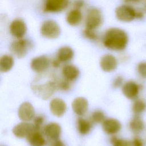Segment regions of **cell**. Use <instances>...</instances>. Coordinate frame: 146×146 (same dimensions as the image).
I'll return each mask as SVG.
<instances>
[{
    "mask_svg": "<svg viewBox=\"0 0 146 146\" xmlns=\"http://www.w3.org/2000/svg\"><path fill=\"white\" fill-rule=\"evenodd\" d=\"M69 0H44L43 9L46 12L58 13L66 9Z\"/></svg>",
    "mask_w": 146,
    "mask_h": 146,
    "instance_id": "cell-7",
    "label": "cell"
},
{
    "mask_svg": "<svg viewBox=\"0 0 146 146\" xmlns=\"http://www.w3.org/2000/svg\"><path fill=\"white\" fill-rule=\"evenodd\" d=\"M72 108L76 114L82 116L87 111L88 101L83 97H78L73 100Z\"/></svg>",
    "mask_w": 146,
    "mask_h": 146,
    "instance_id": "cell-16",
    "label": "cell"
},
{
    "mask_svg": "<svg viewBox=\"0 0 146 146\" xmlns=\"http://www.w3.org/2000/svg\"><path fill=\"white\" fill-rule=\"evenodd\" d=\"M102 22V16L99 10L94 8L88 10L86 21L87 29L95 30L100 25Z\"/></svg>",
    "mask_w": 146,
    "mask_h": 146,
    "instance_id": "cell-6",
    "label": "cell"
},
{
    "mask_svg": "<svg viewBox=\"0 0 146 146\" xmlns=\"http://www.w3.org/2000/svg\"><path fill=\"white\" fill-rule=\"evenodd\" d=\"M43 117L41 116H38L35 117L34 120V125L35 126L36 130H38L39 128V127L43 122Z\"/></svg>",
    "mask_w": 146,
    "mask_h": 146,
    "instance_id": "cell-32",
    "label": "cell"
},
{
    "mask_svg": "<svg viewBox=\"0 0 146 146\" xmlns=\"http://www.w3.org/2000/svg\"><path fill=\"white\" fill-rule=\"evenodd\" d=\"M145 10H146V0L145 1Z\"/></svg>",
    "mask_w": 146,
    "mask_h": 146,
    "instance_id": "cell-38",
    "label": "cell"
},
{
    "mask_svg": "<svg viewBox=\"0 0 146 146\" xmlns=\"http://www.w3.org/2000/svg\"><path fill=\"white\" fill-rule=\"evenodd\" d=\"M18 115L19 118L23 121H28L34 117L35 110L31 104L29 102H24L19 107Z\"/></svg>",
    "mask_w": 146,
    "mask_h": 146,
    "instance_id": "cell-10",
    "label": "cell"
},
{
    "mask_svg": "<svg viewBox=\"0 0 146 146\" xmlns=\"http://www.w3.org/2000/svg\"><path fill=\"white\" fill-rule=\"evenodd\" d=\"M44 131L49 139L55 140L58 139L60 135L61 127L56 123H50L46 125Z\"/></svg>",
    "mask_w": 146,
    "mask_h": 146,
    "instance_id": "cell-17",
    "label": "cell"
},
{
    "mask_svg": "<svg viewBox=\"0 0 146 146\" xmlns=\"http://www.w3.org/2000/svg\"><path fill=\"white\" fill-rule=\"evenodd\" d=\"M78 128L82 135H86L90 131L91 124L88 121L80 117L78 120Z\"/></svg>",
    "mask_w": 146,
    "mask_h": 146,
    "instance_id": "cell-24",
    "label": "cell"
},
{
    "mask_svg": "<svg viewBox=\"0 0 146 146\" xmlns=\"http://www.w3.org/2000/svg\"><path fill=\"white\" fill-rule=\"evenodd\" d=\"M128 36L123 29L112 27L108 29L103 37V44L107 48L113 51H121L127 46Z\"/></svg>",
    "mask_w": 146,
    "mask_h": 146,
    "instance_id": "cell-1",
    "label": "cell"
},
{
    "mask_svg": "<svg viewBox=\"0 0 146 146\" xmlns=\"http://www.w3.org/2000/svg\"><path fill=\"white\" fill-rule=\"evenodd\" d=\"M74 55L73 50L69 46L60 47L57 52V59L59 62H66L72 59Z\"/></svg>",
    "mask_w": 146,
    "mask_h": 146,
    "instance_id": "cell-19",
    "label": "cell"
},
{
    "mask_svg": "<svg viewBox=\"0 0 146 146\" xmlns=\"http://www.w3.org/2000/svg\"><path fill=\"white\" fill-rule=\"evenodd\" d=\"M137 71L141 77L146 78V61L139 63L137 66Z\"/></svg>",
    "mask_w": 146,
    "mask_h": 146,
    "instance_id": "cell-28",
    "label": "cell"
},
{
    "mask_svg": "<svg viewBox=\"0 0 146 146\" xmlns=\"http://www.w3.org/2000/svg\"><path fill=\"white\" fill-rule=\"evenodd\" d=\"M132 110L135 115H139L146 110V103L141 99H136L132 104Z\"/></svg>",
    "mask_w": 146,
    "mask_h": 146,
    "instance_id": "cell-25",
    "label": "cell"
},
{
    "mask_svg": "<svg viewBox=\"0 0 146 146\" xmlns=\"http://www.w3.org/2000/svg\"><path fill=\"white\" fill-rule=\"evenodd\" d=\"M100 66L104 71L111 72L117 67V61L113 55L106 54L102 57L100 61Z\"/></svg>",
    "mask_w": 146,
    "mask_h": 146,
    "instance_id": "cell-13",
    "label": "cell"
},
{
    "mask_svg": "<svg viewBox=\"0 0 146 146\" xmlns=\"http://www.w3.org/2000/svg\"><path fill=\"white\" fill-rule=\"evenodd\" d=\"M131 145L132 146H144V143L140 137L136 136L131 141Z\"/></svg>",
    "mask_w": 146,
    "mask_h": 146,
    "instance_id": "cell-30",
    "label": "cell"
},
{
    "mask_svg": "<svg viewBox=\"0 0 146 146\" xmlns=\"http://www.w3.org/2000/svg\"><path fill=\"white\" fill-rule=\"evenodd\" d=\"M68 80L64 79V80L59 82V84H57V86H59L61 90H65L69 88V83L68 82Z\"/></svg>",
    "mask_w": 146,
    "mask_h": 146,
    "instance_id": "cell-31",
    "label": "cell"
},
{
    "mask_svg": "<svg viewBox=\"0 0 146 146\" xmlns=\"http://www.w3.org/2000/svg\"><path fill=\"white\" fill-rule=\"evenodd\" d=\"M82 19L81 11L78 9H73L69 11L66 16V21L71 26H76L79 25Z\"/></svg>",
    "mask_w": 146,
    "mask_h": 146,
    "instance_id": "cell-20",
    "label": "cell"
},
{
    "mask_svg": "<svg viewBox=\"0 0 146 146\" xmlns=\"http://www.w3.org/2000/svg\"><path fill=\"white\" fill-rule=\"evenodd\" d=\"M84 34L86 36H87L88 38L94 40L96 39L97 38V35L95 33V30H90V29H86L84 31Z\"/></svg>",
    "mask_w": 146,
    "mask_h": 146,
    "instance_id": "cell-29",
    "label": "cell"
},
{
    "mask_svg": "<svg viewBox=\"0 0 146 146\" xmlns=\"http://www.w3.org/2000/svg\"><path fill=\"white\" fill-rule=\"evenodd\" d=\"M10 34L17 39H22L27 31V27L25 22L20 19H17L11 22L9 27Z\"/></svg>",
    "mask_w": 146,
    "mask_h": 146,
    "instance_id": "cell-9",
    "label": "cell"
},
{
    "mask_svg": "<svg viewBox=\"0 0 146 146\" xmlns=\"http://www.w3.org/2000/svg\"><path fill=\"white\" fill-rule=\"evenodd\" d=\"M14 65V59L12 56L8 55H3L0 59V71L6 72L10 71Z\"/></svg>",
    "mask_w": 146,
    "mask_h": 146,
    "instance_id": "cell-23",
    "label": "cell"
},
{
    "mask_svg": "<svg viewBox=\"0 0 146 146\" xmlns=\"http://www.w3.org/2000/svg\"><path fill=\"white\" fill-rule=\"evenodd\" d=\"M31 46V43L27 39H18L11 43L10 50L17 57L22 58L26 55Z\"/></svg>",
    "mask_w": 146,
    "mask_h": 146,
    "instance_id": "cell-5",
    "label": "cell"
},
{
    "mask_svg": "<svg viewBox=\"0 0 146 146\" xmlns=\"http://www.w3.org/2000/svg\"><path fill=\"white\" fill-rule=\"evenodd\" d=\"M116 18L123 22H130L136 18V10L131 6L123 5L115 9Z\"/></svg>",
    "mask_w": 146,
    "mask_h": 146,
    "instance_id": "cell-4",
    "label": "cell"
},
{
    "mask_svg": "<svg viewBox=\"0 0 146 146\" xmlns=\"http://www.w3.org/2000/svg\"><path fill=\"white\" fill-rule=\"evenodd\" d=\"M27 139L31 146H44L46 143L44 138L41 133L37 130L29 135Z\"/></svg>",
    "mask_w": 146,
    "mask_h": 146,
    "instance_id": "cell-22",
    "label": "cell"
},
{
    "mask_svg": "<svg viewBox=\"0 0 146 146\" xmlns=\"http://www.w3.org/2000/svg\"><path fill=\"white\" fill-rule=\"evenodd\" d=\"M123 82V78L121 76H118L113 80V85L116 88L119 87L120 86H121L122 85Z\"/></svg>",
    "mask_w": 146,
    "mask_h": 146,
    "instance_id": "cell-33",
    "label": "cell"
},
{
    "mask_svg": "<svg viewBox=\"0 0 146 146\" xmlns=\"http://www.w3.org/2000/svg\"><path fill=\"white\" fill-rule=\"evenodd\" d=\"M145 123L143 119L136 115L129 122V128L131 130L136 134L141 132L145 128Z\"/></svg>",
    "mask_w": 146,
    "mask_h": 146,
    "instance_id": "cell-21",
    "label": "cell"
},
{
    "mask_svg": "<svg viewBox=\"0 0 146 146\" xmlns=\"http://www.w3.org/2000/svg\"><path fill=\"white\" fill-rule=\"evenodd\" d=\"M102 128L106 133L113 135L120 131L121 124L117 119L110 118L104 120L103 122Z\"/></svg>",
    "mask_w": 146,
    "mask_h": 146,
    "instance_id": "cell-15",
    "label": "cell"
},
{
    "mask_svg": "<svg viewBox=\"0 0 146 146\" xmlns=\"http://www.w3.org/2000/svg\"><path fill=\"white\" fill-rule=\"evenodd\" d=\"M62 75L66 80L68 81L74 80L78 77L79 75V70L74 65L67 64L63 67Z\"/></svg>",
    "mask_w": 146,
    "mask_h": 146,
    "instance_id": "cell-18",
    "label": "cell"
},
{
    "mask_svg": "<svg viewBox=\"0 0 146 146\" xmlns=\"http://www.w3.org/2000/svg\"><path fill=\"white\" fill-rule=\"evenodd\" d=\"M1 146H2V145H1Z\"/></svg>",
    "mask_w": 146,
    "mask_h": 146,
    "instance_id": "cell-39",
    "label": "cell"
},
{
    "mask_svg": "<svg viewBox=\"0 0 146 146\" xmlns=\"http://www.w3.org/2000/svg\"><path fill=\"white\" fill-rule=\"evenodd\" d=\"M143 0H127L128 2H139Z\"/></svg>",
    "mask_w": 146,
    "mask_h": 146,
    "instance_id": "cell-37",
    "label": "cell"
},
{
    "mask_svg": "<svg viewBox=\"0 0 146 146\" xmlns=\"http://www.w3.org/2000/svg\"><path fill=\"white\" fill-rule=\"evenodd\" d=\"M57 83L54 81H48L43 84H35L31 86L34 94L39 98L47 100L50 98L57 88Z\"/></svg>",
    "mask_w": 146,
    "mask_h": 146,
    "instance_id": "cell-2",
    "label": "cell"
},
{
    "mask_svg": "<svg viewBox=\"0 0 146 146\" xmlns=\"http://www.w3.org/2000/svg\"><path fill=\"white\" fill-rule=\"evenodd\" d=\"M36 127L34 125L26 121L21 122L17 124L13 128V133L17 137L23 138L27 137L32 132L36 131Z\"/></svg>",
    "mask_w": 146,
    "mask_h": 146,
    "instance_id": "cell-8",
    "label": "cell"
},
{
    "mask_svg": "<svg viewBox=\"0 0 146 146\" xmlns=\"http://www.w3.org/2000/svg\"><path fill=\"white\" fill-rule=\"evenodd\" d=\"M91 120L96 123H100L103 122L105 120V115L101 111H94L91 116Z\"/></svg>",
    "mask_w": 146,
    "mask_h": 146,
    "instance_id": "cell-27",
    "label": "cell"
},
{
    "mask_svg": "<svg viewBox=\"0 0 146 146\" xmlns=\"http://www.w3.org/2000/svg\"><path fill=\"white\" fill-rule=\"evenodd\" d=\"M55 141L52 144V146H64L63 143L60 140H55Z\"/></svg>",
    "mask_w": 146,
    "mask_h": 146,
    "instance_id": "cell-34",
    "label": "cell"
},
{
    "mask_svg": "<svg viewBox=\"0 0 146 146\" xmlns=\"http://www.w3.org/2000/svg\"><path fill=\"white\" fill-rule=\"evenodd\" d=\"M144 17V13L141 11H136V18L141 19Z\"/></svg>",
    "mask_w": 146,
    "mask_h": 146,
    "instance_id": "cell-36",
    "label": "cell"
},
{
    "mask_svg": "<svg viewBox=\"0 0 146 146\" xmlns=\"http://www.w3.org/2000/svg\"><path fill=\"white\" fill-rule=\"evenodd\" d=\"M83 4H84V2L83 0H77L75 3V5L77 7V9L82 7L83 6Z\"/></svg>",
    "mask_w": 146,
    "mask_h": 146,
    "instance_id": "cell-35",
    "label": "cell"
},
{
    "mask_svg": "<svg viewBox=\"0 0 146 146\" xmlns=\"http://www.w3.org/2000/svg\"><path fill=\"white\" fill-rule=\"evenodd\" d=\"M50 109L54 115L57 117H60L65 113L67 106L64 101L62 99L55 98L50 102Z\"/></svg>",
    "mask_w": 146,
    "mask_h": 146,
    "instance_id": "cell-14",
    "label": "cell"
},
{
    "mask_svg": "<svg viewBox=\"0 0 146 146\" xmlns=\"http://www.w3.org/2000/svg\"><path fill=\"white\" fill-rule=\"evenodd\" d=\"M111 142L113 146H132L131 141L125 139L117 138L116 136H113L111 138Z\"/></svg>",
    "mask_w": 146,
    "mask_h": 146,
    "instance_id": "cell-26",
    "label": "cell"
},
{
    "mask_svg": "<svg viewBox=\"0 0 146 146\" xmlns=\"http://www.w3.org/2000/svg\"><path fill=\"white\" fill-rule=\"evenodd\" d=\"M40 31L41 35L46 38L55 39L60 34V28L55 21L47 20L41 25Z\"/></svg>",
    "mask_w": 146,
    "mask_h": 146,
    "instance_id": "cell-3",
    "label": "cell"
},
{
    "mask_svg": "<svg viewBox=\"0 0 146 146\" xmlns=\"http://www.w3.org/2000/svg\"><path fill=\"white\" fill-rule=\"evenodd\" d=\"M49 64V59L44 55L33 58L30 63L31 69L36 72H42L45 71L48 67Z\"/></svg>",
    "mask_w": 146,
    "mask_h": 146,
    "instance_id": "cell-11",
    "label": "cell"
},
{
    "mask_svg": "<svg viewBox=\"0 0 146 146\" xmlns=\"http://www.w3.org/2000/svg\"><path fill=\"white\" fill-rule=\"evenodd\" d=\"M140 87L137 83L133 81H128L124 83L122 87L124 95L129 99H134L139 95Z\"/></svg>",
    "mask_w": 146,
    "mask_h": 146,
    "instance_id": "cell-12",
    "label": "cell"
}]
</instances>
